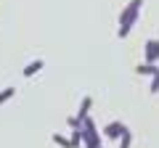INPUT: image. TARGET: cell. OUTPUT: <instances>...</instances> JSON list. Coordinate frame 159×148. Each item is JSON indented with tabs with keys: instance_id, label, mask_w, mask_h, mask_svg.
Instances as JSON below:
<instances>
[{
	"instance_id": "obj_5",
	"label": "cell",
	"mask_w": 159,
	"mask_h": 148,
	"mask_svg": "<svg viewBox=\"0 0 159 148\" xmlns=\"http://www.w3.org/2000/svg\"><path fill=\"white\" fill-rule=\"evenodd\" d=\"M43 69H45V61H43V58H34V61H29L27 66L21 69V77H27V80H29V77H34V74H40Z\"/></svg>"
},
{
	"instance_id": "obj_7",
	"label": "cell",
	"mask_w": 159,
	"mask_h": 148,
	"mask_svg": "<svg viewBox=\"0 0 159 148\" xmlns=\"http://www.w3.org/2000/svg\"><path fill=\"white\" fill-rule=\"evenodd\" d=\"M90 108H93V98H90V95H85L82 101H80L77 116H80V119H85V116H90Z\"/></svg>"
},
{
	"instance_id": "obj_9",
	"label": "cell",
	"mask_w": 159,
	"mask_h": 148,
	"mask_svg": "<svg viewBox=\"0 0 159 148\" xmlns=\"http://www.w3.org/2000/svg\"><path fill=\"white\" fill-rule=\"evenodd\" d=\"M13 95H16V87H3V90H0V106H6Z\"/></svg>"
},
{
	"instance_id": "obj_15",
	"label": "cell",
	"mask_w": 159,
	"mask_h": 148,
	"mask_svg": "<svg viewBox=\"0 0 159 148\" xmlns=\"http://www.w3.org/2000/svg\"><path fill=\"white\" fill-rule=\"evenodd\" d=\"M157 77H159V72H157Z\"/></svg>"
},
{
	"instance_id": "obj_12",
	"label": "cell",
	"mask_w": 159,
	"mask_h": 148,
	"mask_svg": "<svg viewBox=\"0 0 159 148\" xmlns=\"http://www.w3.org/2000/svg\"><path fill=\"white\" fill-rule=\"evenodd\" d=\"M66 124L72 127V130H82V119H80L77 114H74V116H69V119H66Z\"/></svg>"
},
{
	"instance_id": "obj_13",
	"label": "cell",
	"mask_w": 159,
	"mask_h": 148,
	"mask_svg": "<svg viewBox=\"0 0 159 148\" xmlns=\"http://www.w3.org/2000/svg\"><path fill=\"white\" fill-rule=\"evenodd\" d=\"M148 90H151L154 95H157V93H159V77H157V74H154V77H151V85H148Z\"/></svg>"
},
{
	"instance_id": "obj_11",
	"label": "cell",
	"mask_w": 159,
	"mask_h": 148,
	"mask_svg": "<svg viewBox=\"0 0 159 148\" xmlns=\"http://www.w3.org/2000/svg\"><path fill=\"white\" fill-rule=\"evenodd\" d=\"M130 146H133V132H130V130H127V132H125V135L119 137V148H130Z\"/></svg>"
},
{
	"instance_id": "obj_6",
	"label": "cell",
	"mask_w": 159,
	"mask_h": 148,
	"mask_svg": "<svg viewBox=\"0 0 159 148\" xmlns=\"http://www.w3.org/2000/svg\"><path fill=\"white\" fill-rule=\"evenodd\" d=\"M157 72H159L157 63H146V61H143V63H138V66H135V74H141V77H154Z\"/></svg>"
},
{
	"instance_id": "obj_1",
	"label": "cell",
	"mask_w": 159,
	"mask_h": 148,
	"mask_svg": "<svg viewBox=\"0 0 159 148\" xmlns=\"http://www.w3.org/2000/svg\"><path fill=\"white\" fill-rule=\"evenodd\" d=\"M141 11H143V0H130V3L122 8V13H119V27H117L119 40H125L127 34H130V29L135 27V21L141 19Z\"/></svg>"
},
{
	"instance_id": "obj_8",
	"label": "cell",
	"mask_w": 159,
	"mask_h": 148,
	"mask_svg": "<svg viewBox=\"0 0 159 148\" xmlns=\"http://www.w3.org/2000/svg\"><path fill=\"white\" fill-rule=\"evenodd\" d=\"M51 140L56 143L58 148H72V140H69V137H64L61 132H53V135H51Z\"/></svg>"
},
{
	"instance_id": "obj_10",
	"label": "cell",
	"mask_w": 159,
	"mask_h": 148,
	"mask_svg": "<svg viewBox=\"0 0 159 148\" xmlns=\"http://www.w3.org/2000/svg\"><path fill=\"white\" fill-rule=\"evenodd\" d=\"M72 148H82V130H72Z\"/></svg>"
},
{
	"instance_id": "obj_2",
	"label": "cell",
	"mask_w": 159,
	"mask_h": 148,
	"mask_svg": "<svg viewBox=\"0 0 159 148\" xmlns=\"http://www.w3.org/2000/svg\"><path fill=\"white\" fill-rule=\"evenodd\" d=\"M82 146H85V148H98V146H103V135L98 132L93 116H85V119H82Z\"/></svg>"
},
{
	"instance_id": "obj_14",
	"label": "cell",
	"mask_w": 159,
	"mask_h": 148,
	"mask_svg": "<svg viewBox=\"0 0 159 148\" xmlns=\"http://www.w3.org/2000/svg\"><path fill=\"white\" fill-rule=\"evenodd\" d=\"M98 148H103V146H98Z\"/></svg>"
},
{
	"instance_id": "obj_3",
	"label": "cell",
	"mask_w": 159,
	"mask_h": 148,
	"mask_svg": "<svg viewBox=\"0 0 159 148\" xmlns=\"http://www.w3.org/2000/svg\"><path fill=\"white\" fill-rule=\"evenodd\" d=\"M125 132H127V127L122 124V122H109V124L103 127V132H101V135L106 137V140H119V137L125 135Z\"/></svg>"
},
{
	"instance_id": "obj_4",
	"label": "cell",
	"mask_w": 159,
	"mask_h": 148,
	"mask_svg": "<svg viewBox=\"0 0 159 148\" xmlns=\"http://www.w3.org/2000/svg\"><path fill=\"white\" fill-rule=\"evenodd\" d=\"M143 58H146V63H157V61H159V40H157V37L146 40V48H143Z\"/></svg>"
}]
</instances>
